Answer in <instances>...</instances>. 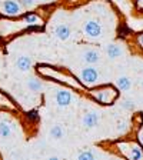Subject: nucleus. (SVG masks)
<instances>
[{"mask_svg": "<svg viewBox=\"0 0 143 160\" xmlns=\"http://www.w3.org/2000/svg\"><path fill=\"white\" fill-rule=\"evenodd\" d=\"M79 160H93L94 159V154L92 153V152H83V153H80L79 157H77Z\"/></svg>", "mask_w": 143, "mask_h": 160, "instance_id": "nucleus-17", "label": "nucleus"}, {"mask_svg": "<svg viewBox=\"0 0 143 160\" xmlns=\"http://www.w3.org/2000/svg\"><path fill=\"white\" fill-rule=\"evenodd\" d=\"M24 22H26L29 26H39V24H42V20L33 13L24 14Z\"/></svg>", "mask_w": 143, "mask_h": 160, "instance_id": "nucleus-13", "label": "nucleus"}, {"mask_svg": "<svg viewBox=\"0 0 143 160\" xmlns=\"http://www.w3.org/2000/svg\"><path fill=\"white\" fill-rule=\"evenodd\" d=\"M63 134H64V132H63V129H62L60 126H53L52 129H50V136L53 137L54 140L62 139V137H63Z\"/></svg>", "mask_w": 143, "mask_h": 160, "instance_id": "nucleus-14", "label": "nucleus"}, {"mask_svg": "<svg viewBox=\"0 0 143 160\" xmlns=\"http://www.w3.org/2000/svg\"><path fill=\"white\" fill-rule=\"evenodd\" d=\"M19 3H22L23 6H33V3H34V0H19Z\"/></svg>", "mask_w": 143, "mask_h": 160, "instance_id": "nucleus-19", "label": "nucleus"}, {"mask_svg": "<svg viewBox=\"0 0 143 160\" xmlns=\"http://www.w3.org/2000/svg\"><path fill=\"white\" fill-rule=\"evenodd\" d=\"M26 116H27V119L32 120V122H36V120H39V117H40L37 110H30V112L26 113Z\"/></svg>", "mask_w": 143, "mask_h": 160, "instance_id": "nucleus-16", "label": "nucleus"}, {"mask_svg": "<svg viewBox=\"0 0 143 160\" xmlns=\"http://www.w3.org/2000/svg\"><path fill=\"white\" fill-rule=\"evenodd\" d=\"M27 87H29L30 92L37 93V92H40V90H42L43 84H42V82H40L39 79H30L29 82H27Z\"/></svg>", "mask_w": 143, "mask_h": 160, "instance_id": "nucleus-12", "label": "nucleus"}, {"mask_svg": "<svg viewBox=\"0 0 143 160\" xmlns=\"http://www.w3.org/2000/svg\"><path fill=\"white\" fill-rule=\"evenodd\" d=\"M83 59H84V62L89 64H96L100 62V54L96 50H87V52H84Z\"/></svg>", "mask_w": 143, "mask_h": 160, "instance_id": "nucleus-8", "label": "nucleus"}, {"mask_svg": "<svg viewBox=\"0 0 143 160\" xmlns=\"http://www.w3.org/2000/svg\"><path fill=\"white\" fill-rule=\"evenodd\" d=\"M83 30H84V34H86L87 37H90V39H97V37L102 34V26H100V23L96 22V20H89V22H86Z\"/></svg>", "mask_w": 143, "mask_h": 160, "instance_id": "nucleus-1", "label": "nucleus"}, {"mask_svg": "<svg viewBox=\"0 0 143 160\" xmlns=\"http://www.w3.org/2000/svg\"><path fill=\"white\" fill-rule=\"evenodd\" d=\"M139 42H140V44L143 46V36H140V39H139Z\"/></svg>", "mask_w": 143, "mask_h": 160, "instance_id": "nucleus-20", "label": "nucleus"}, {"mask_svg": "<svg viewBox=\"0 0 143 160\" xmlns=\"http://www.w3.org/2000/svg\"><path fill=\"white\" fill-rule=\"evenodd\" d=\"M99 120H100L99 113H96V112H89V113H86L83 116V126L87 127V129H93V127L99 123Z\"/></svg>", "mask_w": 143, "mask_h": 160, "instance_id": "nucleus-5", "label": "nucleus"}, {"mask_svg": "<svg viewBox=\"0 0 143 160\" xmlns=\"http://www.w3.org/2000/svg\"><path fill=\"white\" fill-rule=\"evenodd\" d=\"M54 34L57 36V39L60 40H67L72 34V30L67 24H59V26L54 27Z\"/></svg>", "mask_w": 143, "mask_h": 160, "instance_id": "nucleus-6", "label": "nucleus"}, {"mask_svg": "<svg viewBox=\"0 0 143 160\" xmlns=\"http://www.w3.org/2000/svg\"><path fill=\"white\" fill-rule=\"evenodd\" d=\"M12 136V127L6 122H0V137L2 139H9Z\"/></svg>", "mask_w": 143, "mask_h": 160, "instance_id": "nucleus-11", "label": "nucleus"}, {"mask_svg": "<svg viewBox=\"0 0 143 160\" xmlns=\"http://www.w3.org/2000/svg\"><path fill=\"white\" fill-rule=\"evenodd\" d=\"M54 99H56V103L57 106L60 107H67L70 103H72V94H70L69 90L66 89H60L56 92V96H54Z\"/></svg>", "mask_w": 143, "mask_h": 160, "instance_id": "nucleus-2", "label": "nucleus"}, {"mask_svg": "<svg viewBox=\"0 0 143 160\" xmlns=\"http://www.w3.org/2000/svg\"><path fill=\"white\" fill-rule=\"evenodd\" d=\"M3 10L7 16H19L20 14V3L16 0H4Z\"/></svg>", "mask_w": 143, "mask_h": 160, "instance_id": "nucleus-4", "label": "nucleus"}, {"mask_svg": "<svg viewBox=\"0 0 143 160\" xmlns=\"http://www.w3.org/2000/svg\"><path fill=\"white\" fill-rule=\"evenodd\" d=\"M129 157L132 160H140L143 157V152L139 149L137 146H133L132 149H130V154H129Z\"/></svg>", "mask_w": 143, "mask_h": 160, "instance_id": "nucleus-15", "label": "nucleus"}, {"mask_svg": "<svg viewBox=\"0 0 143 160\" xmlns=\"http://www.w3.org/2000/svg\"><path fill=\"white\" fill-rule=\"evenodd\" d=\"M116 84H117V87H119V90L126 92V90H129L130 87H132V80H130L129 77H126V76H122V77L117 79Z\"/></svg>", "mask_w": 143, "mask_h": 160, "instance_id": "nucleus-10", "label": "nucleus"}, {"mask_svg": "<svg viewBox=\"0 0 143 160\" xmlns=\"http://www.w3.org/2000/svg\"><path fill=\"white\" fill-rule=\"evenodd\" d=\"M106 53L110 59L115 60V59H117V57L122 56V49H120L117 44H109V46L106 47Z\"/></svg>", "mask_w": 143, "mask_h": 160, "instance_id": "nucleus-9", "label": "nucleus"}, {"mask_svg": "<svg viewBox=\"0 0 143 160\" xmlns=\"http://www.w3.org/2000/svg\"><path fill=\"white\" fill-rule=\"evenodd\" d=\"M82 80H83V83L86 84H94L99 79V73H97V70L94 67H86V69L82 70V74H80Z\"/></svg>", "mask_w": 143, "mask_h": 160, "instance_id": "nucleus-3", "label": "nucleus"}, {"mask_svg": "<svg viewBox=\"0 0 143 160\" xmlns=\"http://www.w3.org/2000/svg\"><path fill=\"white\" fill-rule=\"evenodd\" d=\"M120 106L123 107V109H126V110H133L135 109V103L132 102V100H123L122 103H120Z\"/></svg>", "mask_w": 143, "mask_h": 160, "instance_id": "nucleus-18", "label": "nucleus"}, {"mask_svg": "<svg viewBox=\"0 0 143 160\" xmlns=\"http://www.w3.org/2000/svg\"><path fill=\"white\" fill-rule=\"evenodd\" d=\"M16 66L20 72H29L32 69V59L29 56H20L16 60Z\"/></svg>", "mask_w": 143, "mask_h": 160, "instance_id": "nucleus-7", "label": "nucleus"}, {"mask_svg": "<svg viewBox=\"0 0 143 160\" xmlns=\"http://www.w3.org/2000/svg\"><path fill=\"white\" fill-rule=\"evenodd\" d=\"M140 142H142V143H143V132H142V133H140Z\"/></svg>", "mask_w": 143, "mask_h": 160, "instance_id": "nucleus-21", "label": "nucleus"}, {"mask_svg": "<svg viewBox=\"0 0 143 160\" xmlns=\"http://www.w3.org/2000/svg\"><path fill=\"white\" fill-rule=\"evenodd\" d=\"M142 87H143V82H142Z\"/></svg>", "mask_w": 143, "mask_h": 160, "instance_id": "nucleus-22", "label": "nucleus"}]
</instances>
